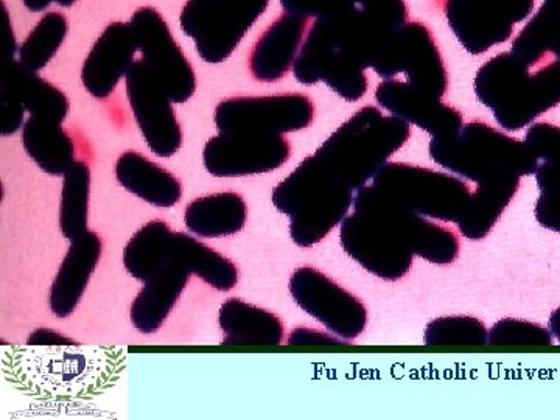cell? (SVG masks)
Here are the masks:
<instances>
[{
    "label": "cell",
    "mask_w": 560,
    "mask_h": 420,
    "mask_svg": "<svg viewBox=\"0 0 560 420\" xmlns=\"http://www.w3.org/2000/svg\"><path fill=\"white\" fill-rule=\"evenodd\" d=\"M430 158L445 171L475 184L500 175H536L537 160L525 140L485 121L464 125L456 135L431 138Z\"/></svg>",
    "instance_id": "cell-5"
},
{
    "label": "cell",
    "mask_w": 560,
    "mask_h": 420,
    "mask_svg": "<svg viewBox=\"0 0 560 420\" xmlns=\"http://www.w3.org/2000/svg\"><path fill=\"white\" fill-rule=\"evenodd\" d=\"M355 200V190L316 154L305 158L272 191V205L290 219L291 241L312 248L327 237Z\"/></svg>",
    "instance_id": "cell-3"
},
{
    "label": "cell",
    "mask_w": 560,
    "mask_h": 420,
    "mask_svg": "<svg viewBox=\"0 0 560 420\" xmlns=\"http://www.w3.org/2000/svg\"><path fill=\"white\" fill-rule=\"evenodd\" d=\"M345 341L331 338L323 331L312 329H296L291 331L289 345L291 346H330L342 345Z\"/></svg>",
    "instance_id": "cell-40"
},
{
    "label": "cell",
    "mask_w": 560,
    "mask_h": 420,
    "mask_svg": "<svg viewBox=\"0 0 560 420\" xmlns=\"http://www.w3.org/2000/svg\"><path fill=\"white\" fill-rule=\"evenodd\" d=\"M521 176L500 175L477 184L469 205L458 220V230L469 241H482L493 230L521 187Z\"/></svg>",
    "instance_id": "cell-26"
},
{
    "label": "cell",
    "mask_w": 560,
    "mask_h": 420,
    "mask_svg": "<svg viewBox=\"0 0 560 420\" xmlns=\"http://www.w3.org/2000/svg\"><path fill=\"white\" fill-rule=\"evenodd\" d=\"M429 346H489V331L474 316H445L431 320L425 329Z\"/></svg>",
    "instance_id": "cell-34"
},
{
    "label": "cell",
    "mask_w": 560,
    "mask_h": 420,
    "mask_svg": "<svg viewBox=\"0 0 560 420\" xmlns=\"http://www.w3.org/2000/svg\"><path fill=\"white\" fill-rule=\"evenodd\" d=\"M375 101L390 116L429 132L431 138L456 135L464 127L463 114L442 98L431 97L407 81L385 80L375 91Z\"/></svg>",
    "instance_id": "cell-17"
},
{
    "label": "cell",
    "mask_w": 560,
    "mask_h": 420,
    "mask_svg": "<svg viewBox=\"0 0 560 420\" xmlns=\"http://www.w3.org/2000/svg\"><path fill=\"white\" fill-rule=\"evenodd\" d=\"M552 345L551 330L529 320L501 319L489 330V346H529L547 348Z\"/></svg>",
    "instance_id": "cell-36"
},
{
    "label": "cell",
    "mask_w": 560,
    "mask_h": 420,
    "mask_svg": "<svg viewBox=\"0 0 560 420\" xmlns=\"http://www.w3.org/2000/svg\"><path fill=\"white\" fill-rule=\"evenodd\" d=\"M135 35L130 22H113L103 31L101 38L92 47L81 69L84 90L92 97L108 98L116 91L119 81L127 77L135 55Z\"/></svg>",
    "instance_id": "cell-19"
},
{
    "label": "cell",
    "mask_w": 560,
    "mask_h": 420,
    "mask_svg": "<svg viewBox=\"0 0 560 420\" xmlns=\"http://www.w3.org/2000/svg\"><path fill=\"white\" fill-rule=\"evenodd\" d=\"M512 54L530 69L547 55L560 58V0H544L533 20L512 40Z\"/></svg>",
    "instance_id": "cell-31"
},
{
    "label": "cell",
    "mask_w": 560,
    "mask_h": 420,
    "mask_svg": "<svg viewBox=\"0 0 560 420\" xmlns=\"http://www.w3.org/2000/svg\"><path fill=\"white\" fill-rule=\"evenodd\" d=\"M68 20L57 11L44 14L20 49V61L33 72L49 65L68 35Z\"/></svg>",
    "instance_id": "cell-33"
},
{
    "label": "cell",
    "mask_w": 560,
    "mask_h": 420,
    "mask_svg": "<svg viewBox=\"0 0 560 420\" xmlns=\"http://www.w3.org/2000/svg\"><path fill=\"white\" fill-rule=\"evenodd\" d=\"M102 250L101 235L94 231H86L70 242L68 254L50 287L49 307L57 318H68L75 312L102 259Z\"/></svg>",
    "instance_id": "cell-20"
},
{
    "label": "cell",
    "mask_w": 560,
    "mask_h": 420,
    "mask_svg": "<svg viewBox=\"0 0 560 420\" xmlns=\"http://www.w3.org/2000/svg\"><path fill=\"white\" fill-rule=\"evenodd\" d=\"M270 0H187L180 11L184 35L194 39L198 55L209 65L231 57Z\"/></svg>",
    "instance_id": "cell-8"
},
{
    "label": "cell",
    "mask_w": 560,
    "mask_h": 420,
    "mask_svg": "<svg viewBox=\"0 0 560 420\" xmlns=\"http://www.w3.org/2000/svg\"><path fill=\"white\" fill-rule=\"evenodd\" d=\"M315 106L298 92L268 97L228 98L217 106L215 120L220 132L260 131L287 135L311 127Z\"/></svg>",
    "instance_id": "cell-14"
},
{
    "label": "cell",
    "mask_w": 560,
    "mask_h": 420,
    "mask_svg": "<svg viewBox=\"0 0 560 420\" xmlns=\"http://www.w3.org/2000/svg\"><path fill=\"white\" fill-rule=\"evenodd\" d=\"M0 95L22 103L31 116L39 119L62 124L68 117L69 101L65 92L14 58L3 61Z\"/></svg>",
    "instance_id": "cell-23"
},
{
    "label": "cell",
    "mask_w": 560,
    "mask_h": 420,
    "mask_svg": "<svg viewBox=\"0 0 560 420\" xmlns=\"http://www.w3.org/2000/svg\"><path fill=\"white\" fill-rule=\"evenodd\" d=\"M550 330L552 337L558 338L560 345V308H558V311L552 312L550 318Z\"/></svg>",
    "instance_id": "cell-43"
},
{
    "label": "cell",
    "mask_w": 560,
    "mask_h": 420,
    "mask_svg": "<svg viewBox=\"0 0 560 420\" xmlns=\"http://www.w3.org/2000/svg\"><path fill=\"white\" fill-rule=\"evenodd\" d=\"M191 278L183 260L172 259L156 275L147 280L131 305V323L140 334H156L164 326L180 294Z\"/></svg>",
    "instance_id": "cell-22"
},
{
    "label": "cell",
    "mask_w": 560,
    "mask_h": 420,
    "mask_svg": "<svg viewBox=\"0 0 560 420\" xmlns=\"http://www.w3.org/2000/svg\"><path fill=\"white\" fill-rule=\"evenodd\" d=\"M116 178L125 190L156 208H172L183 197V186L173 173L136 151L121 154Z\"/></svg>",
    "instance_id": "cell-24"
},
{
    "label": "cell",
    "mask_w": 560,
    "mask_h": 420,
    "mask_svg": "<svg viewBox=\"0 0 560 420\" xmlns=\"http://www.w3.org/2000/svg\"><path fill=\"white\" fill-rule=\"evenodd\" d=\"M25 153L40 171L51 176H65L75 164V145L61 124L39 117H28L22 127Z\"/></svg>",
    "instance_id": "cell-28"
},
{
    "label": "cell",
    "mask_w": 560,
    "mask_h": 420,
    "mask_svg": "<svg viewBox=\"0 0 560 420\" xmlns=\"http://www.w3.org/2000/svg\"><path fill=\"white\" fill-rule=\"evenodd\" d=\"M290 154V142L283 135L224 131L208 140L202 162L215 178H242L278 171Z\"/></svg>",
    "instance_id": "cell-11"
},
{
    "label": "cell",
    "mask_w": 560,
    "mask_h": 420,
    "mask_svg": "<svg viewBox=\"0 0 560 420\" xmlns=\"http://www.w3.org/2000/svg\"><path fill=\"white\" fill-rule=\"evenodd\" d=\"M410 136L407 121L385 116L374 106H364L331 132L313 154L326 162L357 194L375 178Z\"/></svg>",
    "instance_id": "cell-4"
},
{
    "label": "cell",
    "mask_w": 560,
    "mask_h": 420,
    "mask_svg": "<svg viewBox=\"0 0 560 420\" xmlns=\"http://www.w3.org/2000/svg\"><path fill=\"white\" fill-rule=\"evenodd\" d=\"M22 2H24V5L27 7L28 10L38 13V11L46 10L50 3H58V5L61 7H72L77 0H22Z\"/></svg>",
    "instance_id": "cell-42"
},
{
    "label": "cell",
    "mask_w": 560,
    "mask_h": 420,
    "mask_svg": "<svg viewBox=\"0 0 560 420\" xmlns=\"http://www.w3.org/2000/svg\"><path fill=\"white\" fill-rule=\"evenodd\" d=\"M173 232L165 221L143 224L124 249L125 270L145 283L172 259Z\"/></svg>",
    "instance_id": "cell-29"
},
{
    "label": "cell",
    "mask_w": 560,
    "mask_h": 420,
    "mask_svg": "<svg viewBox=\"0 0 560 420\" xmlns=\"http://www.w3.org/2000/svg\"><path fill=\"white\" fill-rule=\"evenodd\" d=\"M172 256L183 260L191 275L200 278L212 289L226 293L237 285L238 270L234 261L226 259L223 254L209 248L191 235H187L186 232L173 234Z\"/></svg>",
    "instance_id": "cell-30"
},
{
    "label": "cell",
    "mask_w": 560,
    "mask_h": 420,
    "mask_svg": "<svg viewBox=\"0 0 560 420\" xmlns=\"http://www.w3.org/2000/svg\"><path fill=\"white\" fill-rule=\"evenodd\" d=\"M28 346H72L79 345L73 341L72 338L65 337V335L58 334V331L50 329H38L33 331L27 340Z\"/></svg>",
    "instance_id": "cell-41"
},
{
    "label": "cell",
    "mask_w": 560,
    "mask_h": 420,
    "mask_svg": "<svg viewBox=\"0 0 560 420\" xmlns=\"http://www.w3.org/2000/svg\"><path fill=\"white\" fill-rule=\"evenodd\" d=\"M370 186L399 209L423 219L458 223L471 190L463 179L405 162H388Z\"/></svg>",
    "instance_id": "cell-6"
},
{
    "label": "cell",
    "mask_w": 560,
    "mask_h": 420,
    "mask_svg": "<svg viewBox=\"0 0 560 420\" xmlns=\"http://www.w3.org/2000/svg\"><path fill=\"white\" fill-rule=\"evenodd\" d=\"M293 75L304 86L326 83L349 103L360 102L368 92L366 69L335 49L318 21L313 22L302 43Z\"/></svg>",
    "instance_id": "cell-16"
},
{
    "label": "cell",
    "mask_w": 560,
    "mask_h": 420,
    "mask_svg": "<svg viewBox=\"0 0 560 420\" xmlns=\"http://www.w3.org/2000/svg\"><path fill=\"white\" fill-rule=\"evenodd\" d=\"M91 168L75 161L62 176L60 230L62 237L75 241L88 231L90 219Z\"/></svg>",
    "instance_id": "cell-32"
},
{
    "label": "cell",
    "mask_w": 560,
    "mask_h": 420,
    "mask_svg": "<svg viewBox=\"0 0 560 420\" xmlns=\"http://www.w3.org/2000/svg\"><path fill=\"white\" fill-rule=\"evenodd\" d=\"M25 110L22 103L0 95V121H2V136L14 135L25 124Z\"/></svg>",
    "instance_id": "cell-39"
},
{
    "label": "cell",
    "mask_w": 560,
    "mask_h": 420,
    "mask_svg": "<svg viewBox=\"0 0 560 420\" xmlns=\"http://www.w3.org/2000/svg\"><path fill=\"white\" fill-rule=\"evenodd\" d=\"M340 2L341 0H280V5L285 13L308 21L327 16Z\"/></svg>",
    "instance_id": "cell-38"
},
{
    "label": "cell",
    "mask_w": 560,
    "mask_h": 420,
    "mask_svg": "<svg viewBox=\"0 0 560 420\" xmlns=\"http://www.w3.org/2000/svg\"><path fill=\"white\" fill-rule=\"evenodd\" d=\"M289 289L294 302L318 319L342 341L357 340L368 324L363 302L312 267H302L291 276Z\"/></svg>",
    "instance_id": "cell-12"
},
{
    "label": "cell",
    "mask_w": 560,
    "mask_h": 420,
    "mask_svg": "<svg viewBox=\"0 0 560 420\" xmlns=\"http://www.w3.org/2000/svg\"><path fill=\"white\" fill-rule=\"evenodd\" d=\"M219 323L223 346H279L285 335L282 320L275 313L237 298L221 305Z\"/></svg>",
    "instance_id": "cell-25"
},
{
    "label": "cell",
    "mask_w": 560,
    "mask_h": 420,
    "mask_svg": "<svg viewBox=\"0 0 560 420\" xmlns=\"http://www.w3.org/2000/svg\"><path fill=\"white\" fill-rule=\"evenodd\" d=\"M474 91L499 127L521 131L560 105V58L533 73L512 51H503L478 69Z\"/></svg>",
    "instance_id": "cell-2"
},
{
    "label": "cell",
    "mask_w": 560,
    "mask_h": 420,
    "mask_svg": "<svg viewBox=\"0 0 560 420\" xmlns=\"http://www.w3.org/2000/svg\"><path fill=\"white\" fill-rule=\"evenodd\" d=\"M340 226L342 249L375 278L396 282L410 272L415 254L388 217L371 202L355 197L353 213Z\"/></svg>",
    "instance_id": "cell-7"
},
{
    "label": "cell",
    "mask_w": 560,
    "mask_h": 420,
    "mask_svg": "<svg viewBox=\"0 0 560 420\" xmlns=\"http://www.w3.org/2000/svg\"><path fill=\"white\" fill-rule=\"evenodd\" d=\"M525 143L536 156L537 165H560V127L540 121L529 125L525 135Z\"/></svg>",
    "instance_id": "cell-37"
},
{
    "label": "cell",
    "mask_w": 560,
    "mask_h": 420,
    "mask_svg": "<svg viewBox=\"0 0 560 420\" xmlns=\"http://www.w3.org/2000/svg\"><path fill=\"white\" fill-rule=\"evenodd\" d=\"M248 206L235 191L208 195L190 202L184 223L191 234L205 238L230 237L245 226Z\"/></svg>",
    "instance_id": "cell-27"
},
{
    "label": "cell",
    "mask_w": 560,
    "mask_h": 420,
    "mask_svg": "<svg viewBox=\"0 0 560 420\" xmlns=\"http://www.w3.org/2000/svg\"><path fill=\"white\" fill-rule=\"evenodd\" d=\"M125 348L105 346H10L2 372L14 389L36 400L94 399L127 370Z\"/></svg>",
    "instance_id": "cell-1"
},
{
    "label": "cell",
    "mask_w": 560,
    "mask_h": 420,
    "mask_svg": "<svg viewBox=\"0 0 560 420\" xmlns=\"http://www.w3.org/2000/svg\"><path fill=\"white\" fill-rule=\"evenodd\" d=\"M128 101L151 153L171 158L183 145V131L164 84L140 58L125 77Z\"/></svg>",
    "instance_id": "cell-13"
},
{
    "label": "cell",
    "mask_w": 560,
    "mask_h": 420,
    "mask_svg": "<svg viewBox=\"0 0 560 420\" xmlns=\"http://www.w3.org/2000/svg\"><path fill=\"white\" fill-rule=\"evenodd\" d=\"M307 20L285 13L272 22L249 55V70L261 83H276L293 68L305 39Z\"/></svg>",
    "instance_id": "cell-21"
},
{
    "label": "cell",
    "mask_w": 560,
    "mask_h": 420,
    "mask_svg": "<svg viewBox=\"0 0 560 420\" xmlns=\"http://www.w3.org/2000/svg\"><path fill=\"white\" fill-rule=\"evenodd\" d=\"M372 70L383 80H394L405 73L410 86L431 97L442 98L448 90L441 51L433 33L422 22H407Z\"/></svg>",
    "instance_id": "cell-10"
},
{
    "label": "cell",
    "mask_w": 560,
    "mask_h": 420,
    "mask_svg": "<svg viewBox=\"0 0 560 420\" xmlns=\"http://www.w3.org/2000/svg\"><path fill=\"white\" fill-rule=\"evenodd\" d=\"M539 198L536 201L537 223L560 234V165L539 164L536 171Z\"/></svg>",
    "instance_id": "cell-35"
},
{
    "label": "cell",
    "mask_w": 560,
    "mask_h": 420,
    "mask_svg": "<svg viewBox=\"0 0 560 420\" xmlns=\"http://www.w3.org/2000/svg\"><path fill=\"white\" fill-rule=\"evenodd\" d=\"M355 195L377 206L388 217L390 223L399 231L401 241L415 256L434 265H451L458 259L459 241L455 232L448 228L390 205L372 189L370 184Z\"/></svg>",
    "instance_id": "cell-18"
},
{
    "label": "cell",
    "mask_w": 560,
    "mask_h": 420,
    "mask_svg": "<svg viewBox=\"0 0 560 420\" xmlns=\"http://www.w3.org/2000/svg\"><path fill=\"white\" fill-rule=\"evenodd\" d=\"M130 25L142 60L164 84L172 102L190 101L197 91V77L164 18L151 7H143L132 14Z\"/></svg>",
    "instance_id": "cell-15"
},
{
    "label": "cell",
    "mask_w": 560,
    "mask_h": 420,
    "mask_svg": "<svg viewBox=\"0 0 560 420\" xmlns=\"http://www.w3.org/2000/svg\"><path fill=\"white\" fill-rule=\"evenodd\" d=\"M534 7L536 0H445L444 13L463 49L478 57L508 43Z\"/></svg>",
    "instance_id": "cell-9"
}]
</instances>
